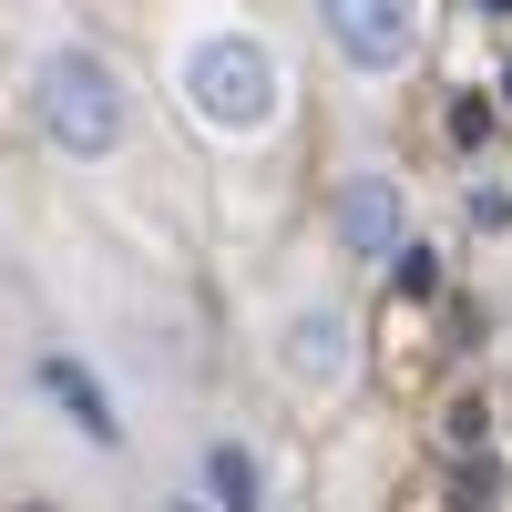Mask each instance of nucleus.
Returning <instances> with one entry per match:
<instances>
[{"instance_id": "obj_1", "label": "nucleus", "mask_w": 512, "mask_h": 512, "mask_svg": "<svg viewBox=\"0 0 512 512\" xmlns=\"http://www.w3.org/2000/svg\"><path fill=\"white\" fill-rule=\"evenodd\" d=\"M185 93H195V113L216 123V134H256V123L277 113V62L256 52L246 31H205L185 52Z\"/></svg>"}, {"instance_id": "obj_2", "label": "nucleus", "mask_w": 512, "mask_h": 512, "mask_svg": "<svg viewBox=\"0 0 512 512\" xmlns=\"http://www.w3.org/2000/svg\"><path fill=\"white\" fill-rule=\"evenodd\" d=\"M41 123H52L72 154H113L123 144V82L93 52H52L41 62Z\"/></svg>"}, {"instance_id": "obj_3", "label": "nucleus", "mask_w": 512, "mask_h": 512, "mask_svg": "<svg viewBox=\"0 0 512 512\" xmlns=\"http://www.w3.org/2000/svg\"><path fill=\"white\" fill-rule=\"evenodd\" d=\"M318 11H328L338 52H349L359 72H400L410 41H420V0H318Z\"/></svg>"}, {"instance_id": "obj_4", "label": "nucleus", "mask_w": 512, "mask_h": 512, "mask_svg": "<svg viewBox=\"0 0 512 512\" xmlns=\"http://www.w3.org/2000/svg\"><path fill=\"white\" fill-rule=\"evenodd\" d=\"M277 369L297 379V390H338L349 379V308H287V328H277Z\"/></svg>"}, {"instance_id": "obj_5", "label": "nucleus", "mask_w": 512, "mask_h": 512, "mask_svg": "<svg viewBox=\"0 0 512 512\" xmlns=\"http://www.w3.org/2000/svg\"><path fill=\"white\" fill-rule=\"evenodd\" d=\"M338 236L349 256H410V205H400V175H349L338 185Z\"/></svg>"}, {"instance_id": "obj_6", "label": "nucleus", "mask_w": 512, "mask_h": 512, "mask_svg": "<svg viewBox=\"0 0 512 512\" xmlns=\"http://www.w3.org/2000/svg\"><path fill=\"white\" fill-rule=\"evenodd\" d=\"M41 390H52V410H72V431H82V441H103V451L123 441V420H113V400H103V379L82 369V359L52 349V359H41Z\"/></svg>"}, {"instance_id": "obj_7", "label": "nucleus", "mask_w": 512, "mask_h": 512, "mask_svg": "<svg viewBox=\"0 0 512 512\" xmlns=\"http://www.w3.org/2000/svg\"><path fill=\"white\" fill-rule=\"evenodd\" d=\"M205 512H267V461L246 441H205Z\"/></svg>"}, {"instance_id": "obj_8", "label": "nucleus", "mask_w": 512, "mask_h": 512, "mask_svg": "<svg viewBox=\"0 0 512 512\" xmlns=\"http://www.w3.org/2000/svg\"><path fill=\"white\" fill-rule=\"evenodd\" d=\"M472 441H492V420H482V400H461L451 410V451H472Z\"/></svg>"}]
</instances>
